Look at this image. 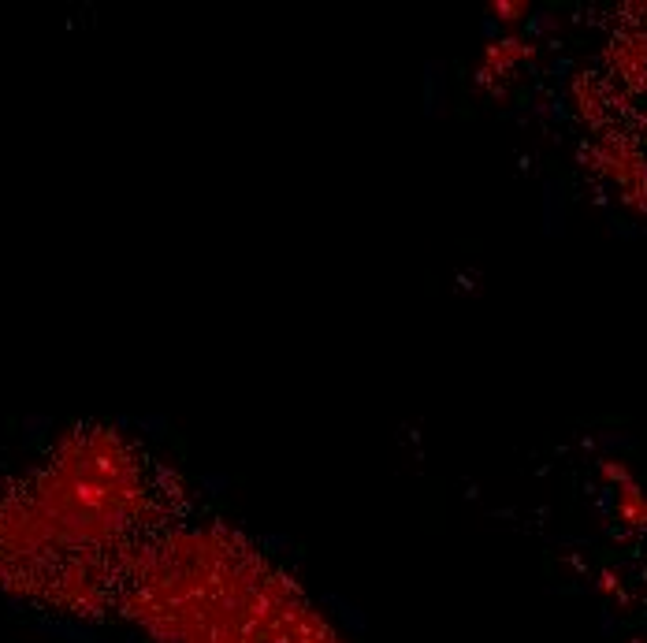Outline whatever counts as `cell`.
<instances>
[{
  "instance_id": "cell-1",
  "label": "cell",
  "mask_w": 647,
  "mask_h": 643,
  "mask_svg": "<svg viewBox=\"0 0 647 643\" xmlns=\"http://www.w3.org/2000/svg\"><path fill=\"white\" fill-rule=\"evenodd\" d=\"M491 12L499 15V19H506V23H514L517 19V12H525V4H495Z\"/></svg>"
}]
</instances>
